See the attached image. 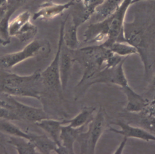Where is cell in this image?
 Returning a JSON list of instances; mask_svg holds the SVG:
<instances>
[{"label": "cell", "instance_id": "1", "mask_svg": "<svg viewBox=\"0 0 155 154\" xmlns=\"http://www.w3.org/2000/svg\"><path fill=\"white\" fill-rule=\"evenodd\" d=\"M39 79H41V73L38 72L21 76L0 69V93L39 99L40 92L35 86Z\"/></svg>", "mask_w": 155, "mask_h": 154}, {"label": "cell", "instance_id": "2", "mask_svg": "<svg viewBox=\"0 0 155 154\" xmlns=\"http://www.w3.org/2000/svg\"><path fill=\"white\" fill-rule=\"evenodd\" d=\"M106 124L104 110L100 107L95 116L89 122L87 129L81 132L76 141L78 142L81 153H95L96 145L103 133Z\"/></svg>", "mask_w": 155, "mask_h": 154}, {"label": "cell", "instance_id": "3", "mask_svg": "<svg viewBox=\"0 0 155 154\" xmlns=\"http://www.w3.org/2000/svg\"><path fill=\"white\" fill-rule=\"evenodd\" d=\"M70 51L73 62L77 61L84 67L96 63L102 64L105 67L107 59L113 53L102 45L89 46Z\"/></svg>", "mask_w": 155, "mask_h": 154}, {"label": "cell", "instance_id": "4", "mask_svg": "<svg viewBox=\"0 0 155 154\" xmlns=\"http://www.w3.org/2000/svg\"><path fill=\"white\" fill-rule=\"evenodd\" d=\"M31 14L24 11L9 22L8 33L9 36H14L22 42L32 39L38 32L36 27L31 22Z\"/></svg>", "mask_w": 155, "mask_h": 154}, {"label": "cell", "instance_id": "5", "mask_svg": "<svg viewBox=\"0 0 155 154\" xmlns=\"http://www.w3.org/2000/svg\"><path fill=\"white\" fill-rule=\"evenodd\" d=\"M125 58L117 64L111 67H105L97 72L87 83L85 90L97 83H110L123 88L128 85V80L124 73L123 65L126 60Z\"/></svg>", "mask_w": 155, "mask_h": 154}, {"label": "cell", "instance_id": "6", "mask_svg": "<svg viewBox=\"0 0 155 154\" xmlns=\"http://www.w3.org/2000/svg\"><path fill=\"white\" fill-rule=\"evenodd\" d=\"M45 44L38 40H33L21 50L0 56V69H11L20 62L36 56Z\"/></svg>", "mask_w": 155, "mask_h": 154}, {"label": "cell", "instance_id": "7", "mask_svg": "<svg viewBox=\"0 0 155 154\" xmlns=\"http://www.w3.org/2000/svg\"><path fill=\"white\" fill-rule=\"evenodd\" d=\"M64 30V23L62 24L60 31L59 39L58 45V49L55 56L50 65L41 73V77L44 84L51 89H54L57 91H62L61 85L59 65V59L63 44V33Z\"/></svg>", "mask_w": 155, "mask_h": 154}, {"label": "cell", "instance_id": "8", "mask_svg": "<svg viewBox=\"0 0 155 154\" xmlns=\"http://www.w3.org/2000/svg\"><path fill=\"white\" fill-rule=\"evenodd\" d=\"M5 96L7 98V102L12 106L11 110L14 112L18 120H25L36 123L48 118L47 115L42 109L24 104L14 99L12 96Z\"/></svg>", "mask_w": 155, "mask_h": 154}, {"label": "cell", "instance_id": "9", "mask_svg": "<svg viewBox=\"0 0 155 154\" xmlns=\"http://www.w3.org/2000/svg\"><path fill=\"white\" fill-rule=\"evenodd\" d=\"M88 124L79 128H74L67 124L62 125L59 138L60 146L57 147L55 152L59 154L74 153V144L79 134L84 131L85 127Z\"/></svg>", "mask_w": 155, "mask_h": 154}, {"label": "cell", "instance_id": "10", "mask_svg": "<svg viewBox=\"0 0 155 154\" xmlns=\"http://www.w3.org/2000/svg\"><path fill=\"white\" fill-rule=\"evenodd\" d=\"M113 124L118 126L120 127V129L110 127L109 130L112 132L121 135L128 138H136L146 142H155V136L140 127L131 125L120 120H117L115 122H113Z\"/></svg>", "mask_w": 155, "mask_h": 154}, {"label": "cell", "instance_id": "11", "mask_svg": "<svg viewBox=\"0 0 155 154\" xmlns=\"http://www.w3.org/2000/svg\"><path fill=\"white\" fill-rule=\"evenodd\" d=\"M127 98L125 111L128 113H140L145 109L149 99L136 93L129 85L122 88Z\"/></svg>", "mask_w": 155, "mask_h": 154}, {"label": "cell", "instance_id": "12", "mask_svg": "<svg viewBox=\"0 0 155 154\" xmlns=\"http://www.w3.org/2000/svg\"><path fill=\"white\" fill-rule=\"evenodd\" d=\"M73 62V61L71 54L63 50L62 48L59 59V73L62 91L65 90L69 81Z\"/></svg>", "mask_w": 155, "mask_h": 154}, {"label": "cell", "instance_id": "13", "mask_svg": "<svg viewBox=\"0 0 155 154\" xmlns=\"http://www.w3.org/2000/svg\"><path fill=\"white\" fill-rule=\"evenodd\" d=\"M67 7V4H56L45 2L42 5H40L38 10L33 15V20H37L38 19H52L61 14Z\"/></svg>", "mask_w": 155, "mask_h": 154}, {"label": "cell", "instance_id": "14", "mask_svg": "<svg viewBox=\"0 0 155 154\" xmlns=\"http://www.w3.org/2000/svg\"><path fill=\"white\" fill-rule=\"evenodd\" d=\"M38 126L44 130L48 136L56 144L58 147L60 146V133L62 126V121L45 118L35 123Z\"/></svg>", "mask_w": 155, "mask_h": 154}, {"label": "cell", "instance_id": "15", "mask_svg": "<svg viewBox=\"0 0 155 154\" xmlns=\"http://www.w3.org/2000/svg\"><path fill=\"white\" fill-rule=\"evenodd\" d=\"M130 113L133 119L130 122L127 123L140 127L155 136V117L143 112Z\"/></svg>", "mask_w": 155, "mask_h": 154}, {"label": "cell", "instance_id": "16", "mask_svg": "<svg viewBox=\"0 0 155 154\" xmlns=\"http://www.w3.org/2000/svg\"><path fill=\"white\" fill-rule=\"evenodd\" d=\"M31 141L35 144L38 153L49 154L56 151V144L47 135H34Z\"/></svg>", "mask_w": 155, "mask_h": 154}, {"label": "cell", "instance_id": "17", "mask_svg": "<svg viewBox=\"0 0 155 154\" xmlns=\"http://www.w3.org/2000/svg\"><path fill=\"white\" fill-rule=\"evenodd\" d=\"M8 142L15 147L18 154L38 153L35 144L32 141L22 137L10 136Z\"/></svg>", "mask_w": 155, "mask_h": 154}, {"label": "cell", "instance_id": "18", "mask_svg": "<svg viewBox=\"0 0 155 154\" xmlns=\"http://www.w3.org/2000/svg\"><path fill=\"white\" fill-rule=\"evenodd\" d=\"M95 108L86 107L70 119L62 121V125L67 124L74 128H79L87 124L93 118Z\"/></svg>", "mask_w": 155, "mask_h": 154}, {"label": "cell", "instance_id": "19", "mask_svg": "<svg viewBox=\"0 0 155 154\" xmlns=\"http://www.w3.org/2000/svg\"><path fill=\"white\" fill-rule=\"evenodd\" d=\"M107 48L114 54L120 57H127L138 53L137 49L128 42H117L116 41Z\"/></svg>", "mask_w": 155, "mask_h": 154}, {"label": "cell", "instance_id": "20", "mask_svg": "<svg viewBox=\"0 0 155 154\" xmlns=\"http://www.w3.org/2000/svg\"><path fill=\"white\" fill-rule=\"evenodd\" d=\"M10 120L4 118H0V132L15 136L22 137L28 140H31L33 134L27 133L23 132L18 127L9 121Z\"/></svg>", "mask_w": 155, "mask_h": 154}, {"label": "cell", "instance_id": "21", "mask_svg": "<svg viewBox=\"0 0 155 154\" xmlns=\"http://www.w3.org/2000/svg\"><path fill=\"white\" fill-rule=\"evenodd\" d=\"M63 42L70 50H73L78 49V40L76 35V27H71L63 33Z\"/></svg>", "mask_w": 155, "mask_h": 154}, {"label": "cell", "instance_id": "22", "mask_svg": "<svg viewBox=\"0 0 155 154\" xmlns=\"http://www.w3.org/2000/svg\"><path fill=\"white\" fill-rule=\"evenodd\" d=\"M0 118L8 120H18V118L12 110L1 107H0Z\"/></svg>", "mask_w": 155, "mask_h": 154}, {"label": "cell", "instance_id": "23", "mask_svg": "<svg viewBox=\"0 0 155 154\" xmlns=\"http://www.w3.org/2000/svg\"><path fill=\"white\" fill-rule=\"evenodd\" d=\"M142 112L155 117V98L148 101L147 106Z\"/></svg>", "mask_w": 155, "mask_h": 154}, {"label": "cell", "instance_id": "24", "mask_svg": "<svg viewBox=\"0 0 155 154\" xmlns=\"http://www.w3.org/2000/svg\"><path fill=\"white\" fill-rule=\"evenodd\" d=\"M127 139H128V138H127L125 136H124V138H123L122 140L121 141V142H120L119 146L116 149V150L113 152V153H114V154H120V153H122L124 149V147L125 146V144L127 143Z\"/></svg>", "mask_w": 155, "mask_h": 154}, {"label": "cell", "instance_id": "25", "mask_svg": "<svg viewBox=\"0 0 155 154\" xmlns=\"http://www.w3.org/2000/svg\"><path fill=\"white\" fill-rule=\"evenodd\" d=\"M149 94L155 98V75L152 79V81L150 85L149 89Z\"/></svg>", "mask_w": 155, "mask_h": 154}, {"label": "cell", "instance_id": "26", "mask_svg": "<svg viewBox=\"0 0 155 154\" xmlns=\"http://www.w3.org/2000/svg\"><path fill=\"white\" fill-rule=\"evenodd\" d=\"M0 107L6 108L9 110H12L11 105L7 101H5L2 100V99H0Z\"/></svg>", "mask_w": 155, "mask_h": 154}, {"label": "cell", "instance_id": "27", "mask_svg": "<svg viewBox=\"0 0 155 154\" xmlns=\"http://www.w3.org/2000/svg\"><path fill=\"white\" fill-rule=\"evenodd\" d=\"M27 1H28V0H16V3H17L19 5H22L24 2H25Z\"/></svg>", "mask_w": 155, "mask_h": 154}, {"label": "cell", "instance_id": "28", "mask_svg": "<svg viewBox=\"0 0 155 154\" xmlns=\"http://www.w3.org/2000/svg\"><path fill=\"white\" fill-rule=\"evenodd\" d=\"M0 146H1V147H2V148H4V149H5V148H4V146H2V144H1V142H0Z\"/></svg>", "mask_w": 155, "mask_h": 154}]
</instances>
